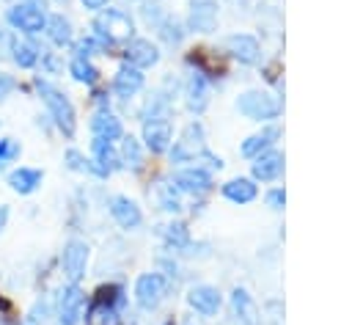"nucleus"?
<instances>
[{"label":"nucleus","mask_w":352,"mask_h":325,"mask_svg":"<svg viewBox=\"0 0 352 325\" xmlns=\"http://www.w3.org/2000/svg\"><path fill=\"white\" fill-rule=\"evenodd\" d=\"M33 85H36V94L44 102L47 116L55 124V129L63 132L66 138H74V132H77V110H74L72 99L66 96V91L58 88L55 83H50L47 77H41V74L33 77Z\"/></svg>","instance_id":"f257e3e1"},{"label":"nucleus","mask_w":352,"mask_h":325,"mask_svg":"<svg viewBox=\"0 0 352 325\" xmlns=\"http://www.w3.org/2000/svg\"><path fill=\"white\" fill-rule=\"evenodd\" d=\"M8 39H11L8 28H6V25H0V55H8Z\"/></svg>","instance_id":"a19ab883"},{"label":"nucleus","mask_w":352,"mask_h":325,"mask_svg":"<svg viewBox=\"0 0 352 325\" xmlns=\"http://www.w3.org/2000/svg\"><path fill=\"white\" fill-rule=\"evenodd\" d=\"M69 74L80 85H96L102 77L99 66H94L91 58H77V55H72V61H69Z\"/></svg>","instance_id":"bb28decb"},{"label":"nucleus","mask_w":352,"mask_h":325,"mask_svg":"<svg viewBox=\"0 0 352 325\" xmlns=\"http://www.w3.org/2000/svg\"><path fill=\"white\" fill-rule=\"evenodd\" d=\"M19 88V83H16V77L14 74H8V72H3L0 69V102H6L14 91Z\"/></svg>","instance_id":"4c0bfd02"},{"label":"nucleus","mask_w":352,"mask_h":325,"mask_svg":"<svg viewBox=\"0 0 352 325\" xmlns=\"http://www.w3.org/2000/svg\"><path fill=\"white\" fill-rule=\"evenodd\" d=\"M228 306H231V314L239 325H261V311H258V303L253 300V295L245 289V286H234L231 295H228Z\"/></svg>","instance_id":"4468645a"},{"label":"nucleus","mask_w":352,"mask_h":325,"mask_svg":"<svg viewBox=\"0 0 352 325\" xmlns=\"http://www.w3.org/2000/svg\"><path fill=\"white\" fill-rule=\"evenodd\" d=\"M8 215H11L8 204H0V231H3V229H6V223H8Z\"/></svg>","instance_id":"79ce46f5"},{"label":"nucleus","mask_w":352,"mask_h":325,"mask_svg":"<svg viewBox=\"0 0 352 325\" xmlns=\"http://www.w3.org/2000/svg\"><path fill=\"white\" fill-rule=\"evenodd\" d=\"M91 28H94L91 36H94L104 50H107V47H116V44H126V41L132 39V33H135L132 17H129L126 11H121V8H102V11H96Z\"/></svg>","instance_id":"f03ea898"},{"label":"nucleus","mask_w":352,"mask_h":325,"mask_svg":"<svg viewBox=\"0 0 352 325\" xmlns=\"http://www.w3.org/2000/svg\"><path fill=\"white\" fill-rule=\"evenodd\" d=\"M6 182H8V187H11L14 193H19V196H33V193L41 187V182H44V171H41V168H33V165H19V168L8 171Z\"/></svg>","instance_id":"412c9836"},{"label":"nucleus","mask_w":352,"mask_h":325,"mask_svg":"<svg viewBox=\"0 0 352 325\" xmlns=\"http://www.w3.org/2000/svg\"><path fill=\"white\" fill-rule=\"evenodd\" d=\"M253 182H275L283 174V154L278 149H267L253 157Z\"/></svg>","instance_id":"aec40b11"},{"label":"nucleus","mask_w":352,"mask_h":325,"mask_svg":"<svg viewBox=\"0 0 352 325\" xmlns=\"http://www.w3.org/2000/svg\"><path fill=\"white\" fill-rule=\"evenodd\" d=\"M173 185L182 190V193H190V196H204L212 190V174L209 168L204 165H187V168H179L173 174Z\"/></svg>","instance_id":"9b49d317"},{"label":"nucleus","mask_w":352,"mask_h":325,"mask_svg":"<svg viewBox=\"0 0 352 325\" xmlns=\"http://www.w3.org/2000/svg\"><path fill=\"white\" fill-rule=\"evenodd\" d=\"M173 143V127L170 121H143V146L154 154L168 151Z\"/></svg>","instance_id":"4be33fe9"},{"label":"nucleus","mask_w":352,"mask_h":325,"mask_svg":"<svg viewBox=\"0 0 352 325\" xmlns=\"http://www.w3.org/2000/svg\"><path fill=\"white\" fill-rule=\"evenodd\" d=\"M88 127H91V135H94V138H104V140H110V143H116V140L124 138V124H121V118L113 116L110 110L94 113V118H91Z\"/></svg>","instance_id":"b1692460"},{"label":"nucleus","mask_w":352,"mask_h":325,"mask_svg":"<svg viewBox=\"0 0 352 325\" xmlns=\"http://www.w3.org/2000/svg\"><path fill=\"white\" fill-rule=\"evenodd\" d=\"M124 168L116 146L104 138H91V174L96 176H110L113 171Z\"/></svg>","instance_id":"9d476101"},{"label":"nucleus","mask_w":352,"mask_h":325,"mask_svg":"<svg viewBox=\"0 0 352 325\" xmlns=\"http://www.w3.org/2000/svg\"><path fill=\"white\" fill-rule=\"evenodd\" d=\"M209 96H212V83H209V77H206L201 69L190 72L187 85H184L187 110H190V113H204L206 105H209Z\"/></svg>","instance_id":"dca6fc26"},{"label":"nucleus","mask_w":352,"mask_h":325,"mask_svg":"<svg viewBox=\"0 0 352 325\" xmlns=\"http://www.w3.org/2000/svg\"><path fill=\"white\" fill-rule=\"evenodd\" d=\"M140 116H143V121H168V116H170V96L165 91H154L146 99Z\"/></svg>","instance_id":"cd10ccee"},{"label":"nucleus","mask_w":352,"mask_h":325,"mask_svg":"<svg viewBox=\"0 0 352 325\" xmlns=\"http://www.w3.org/2000/svg\"><path fill=\"white\" fill-rule=\"evenodd\" d=\"M280 138V129L275 127V124H267V127H261L258 132H253L248 140H242V146H239V151H242V157H256V154H261V151H267V149H272V143Z\"/></svg>","instance_id":"393cba45"},{"label":"nucleus","mask_w":352,"mask_h":325,"mask_svg":"<svg viewBox=\"0 0 352 325\" xmlns=\"http://www.w3.org/2000/svg\"><path fill=\"white\" fill-rule=\"evenodd\" d=\"M38 55H41V47H38L30 36L11 33V39H8V58H11L19 69H33V66H38Z\"/></svg>","instance_id":"f3484780"},{"label":"nucleus","mask_w":352,"mask_h":325,"mask_svg":"<svg viewBox=\"0 0 352 325\" xmlns=\"http://www.w3.org/2000/svg\"><path fill=\"white\" fill-rule=\"evenodd\" d=\"M6 22L19 36H38L47 25V0H16L6 8Z\"/></svg>","instance_id":"7ed1b4c3"},{"label":"nucleus","mask_w":352,"mask_h":325,"mask_svg":"<svg viewBox=\"0 0 352 325\" xmlns=\"http://www.w3.org/2000/svg\"><path fill=\"white\" fill-rule=\"evenodd\" d=\"M19 154H22V143L16 138H0V171L16 162Z\"/></svg>","instance_id":"473e14b6"},{"label":"nucleus","mask_w":352,"mask_h":325,"mask_svg":"<svg viewBox=\"0 0 352 325\" xmlns=\"http://www.w3.org/2000/svg\"><path fill=\"white\" fill-rule=\"evenodd\" d=\"M118 157H121V165H124V168L138 171V168L143 165V143H140L135 135H124V138H121V151H118Z\"/></svg>","instance_id":"c756f323"},{"label":"nucleus","mask_w":352,"mask_h":325,"mask_svg":"<svg viewBox=\"0 0 352 325\" xmlns=\"http://www.w3.org/2000/svg\"><path fill=\"white\" fill-rule=\"evenodd\" d=\"M283 204H286V193H283V187H275V190H270V193H267V207H270V209L280 212V209H283Z\"/></svg>","instance_id":"58836bf2"},{"label":"nucleus","mask_w":352,"mask_h":325,"mask_svg":"<svg viewBox=\"0 0 352 325\" xmlns=\"http://www.w3.org/2000/svg\"><path fill=\"white\" fill-rule=\"evenodd\" d=\"M80 3H82V8H85V11H94V14H96V11L107 8V3H110V0H80Z\"/></svg>","instance_id":"ea45409f"},{"label":"nucleus","mask_w":352,"mask_h":325,"mask_svg":"<svg viewBox=\"0 0 352 325\" xmlns=\"http://www.w3.org/2000/svg\"><path fill=\"white\" fill-rule=\"evenodd\" d=\"M143 85H146V77H143V69H138V66L121 63L113 74V94L118 99H132Z\"/></svg>","instance_id":"a211bd4d"},{"label":"nucleus","mask_w":352,"mask_h":325,"mask_svg":"<svg viewBox=\"0 0 352 325\" xmlns=\"http://www.w3.org/2000/svg\"><path fill=\"white\" fill-rule=\"evenodd\" d=\"M187 303L201 317H214L220 311V306H223V295L212 284H195V286L187 289Z\"/></svg>","instance_id":"ddd939ff"},{"label":"nucleus","mask_w":352,"mask_h":325,"mask_svg":"<svg viewBox=\"0 0 352 325\" xmlns=\"http://www.w3.org/2000/svg\"><path fill=\"white\" fill-rule=\"evenodd\" d=\"M47 317H50V303L36 300L33 308L28 311V317H25V325H41V322H47Z\"/></svg>","instance_id":"e433bc0d"},{"label":"nucleus","mask_w":352,"mask_h":325,"mask_svg":"<svg viewBox=\"0 0 352 325\" xmlns=\"http://www.w3.org/2000/svg\"><path fill=\"white\" fill-rule=\"evenodd\" d=\"M223 47H226V52H228L236 63H242V66H253V63H258V58H261V44H258V39L250 36V33H231V36H226Z\"/></svg>","instance_id":"1a4fd4ad"},{"label":"nucleus","mask_w":352,"mask_h":325,"mask_svg":"<svg viewBox=\"0 0 352 325\" xmlns=\"http://www.w3.org/2000/svg\"><path fill=\"white\" fill-rule=\"evenodd\" d=\"M170 162L173 165H184V162H198V157L206 151V132H204V124L201 121H190L179 140L170 143Z\"/></svg>","instance_id":"39448f33"},{"label":"nucleus","mask_w":352,"mask_h":325,"mask_svg":"<svg viewBox=\"0 0 352 325\" xmlns=\"http://www.w3.org/2000/svg\"><path fill=\"white\" fill-rule=\"evenodd\" d=\"M220 193H223V198L231 201V204H250V201L258 196V187H256V182L248 179V176H234V179H228V182L220 187Z\"/></svg>","instance_id":"a878e982"},{"label":"nucleus","mask_w":352,"mask_h":325,"mask_svg":"<svg viewBox=\"0 0 352 325\" xmlns=\"http://www.w3.org/2000/svg\"><path fill=\"white\" fill-rule=\"evenodd\" d=\"M85 311V289L80 284H63L55 297V317L58 325H80Z\"/></svg>","instance_id":"423d86ee"},{"label":"nucleus","mask_w":352,"mask_h":325,"mask_svg":"<svg viewBox=\"0 0 352 325\" xmlns=\"http://www.w3.org/2000/svg\"><path fill=\"white\" fill-rule=\"evenodd\" d=\"M44 36H47V41H50L52 47L63 50V47H69V44L74 41V28H72L69 17H63V14H58V11H55V14H47Z\"/></svg>","instance_id":"5701e85b"},{"label":"nucleus","mask_w":352,"mask_h":325,"mask_svg":"<svg viewBox=\"0 0 352 325\" xmlns=\"http://www.w3.org/2000/svg\"><path fill=\"white\" fill-rule=\"evenodd\" d=\"M162 240H165V245L170 248V251H184L192 240H190V229H187V223H182V220H170L168 226H162Z\"/></svg>","instance_id":"c85d7f7f"},{"label":"nucleus","mask_w":352,"mask_h":325,"mask_svg":"<svg viewBox=\"0 0 352 325\" xmlns=\"http://www.w3.org/2000/svg\"><path fill=\"white\" fill-rule=\"evenodd\" d=\"M157 198H160V207L165 212H170V215H179L182 212V190L173 182H160Z\"/></svg>","instance_id":"7c9ffc66"},{"label":"nucleus","mask_w":352,"mask_h":325,"mask_svg":"<svg viewBox=\"0 0 352 325\" xmlns=\"http://www.w3.org/2000/svg\"><path fill=\"white\" fill-rule=\"evenodd\" d=\"M124 58L129 66H138V69H151L160 63L162 52L160 47L151 41V39H129L126 47H124Z\"/></svg>","instance_id":"2eb2a0df"},{"label":"nucleus","mask_w":352,"mask_h":325,"mask_svg":"<svg viewBox=\"0 0 352 325\" xmlns=\"http://www.w3.org/2000/svg\"><path fill=\"white\" fill-rule=\"evenodd\" d=\"M214 25H217V3H214V0H190L187 30L212 33Z\"/></svg>","instance_id":"6ab92c4d"},{"label":"nucleus","mask_w":352,"mask_h":325,"mask_svg":"<svg viewBox=\"0 0 352 325\" xmlns=\"http://www.w3.org/2000/svg\"><path fill=\"white\" fill-rule=\"evenodd\" d=\"M38 63H41V72H44V74H58V72L63 69V63H60L58 52H50V50H44V47H41Z\"/></svg>","instance_id":"c9c22d12"},{"label":"nucleus","mask_w":352,"mask_h":325,"mask_svg":"<svg viewBox=\"0 0 352 325\" xmlns=\"http://www.w3.org/2000/svg\"><path fill=\"white\" fill-rule=\"evenodd\" d=\"M157 30H160V36H162L168 44H179V41L184 39V28H182V22H179L176 17H170V14H165V17L160 19Z\"/></svg>","instance_id":"2f4dec72"},{"label":"nucleus","mask_w":352,"mask_h":325,"mask_svg":"<svg viewBox=\"0 0 352 325\" xmlns=\"http://www.w3.org/2000/svg\"><path fill=\"white\" fill-rule=\"evenodd\" d=\"M88 259H91V248L85 240H69L60 251V270H63V278L69 284H80L85 278V270H88Z\"/></svg>","instance_id":"0eeeda50"},{"label":"nucleus","mask_w":352,"mask_h":325,"mask_svg":"<svg viewBox=\"0 0 352 325\" xmlns=\"http://www.w3.org/2000/svg\"><path fill=\"white\" fill-rule=\"evenodd\" d=\"M168 295V281L160 273H140L135 281V303L143 311H154Z\"/></svg>","instance_id":"6e6552de"},{"label":"nucleus","mask_w":352,"mask_h":325,"mask_svg":"<svg viewBox=\"0 0 352 325\" xmlns=\"http://www.w3.org/2000/svg\"><path fill=\"white\" fill-rule=\"evenodd\" d=\"M236 110L250 121H275L280 116V99L272 96L270 91L250 88L236 96Z\"/></svg>","instance_id":"20e7f679"},{"label":"nucleus","mask_w":352,"mask_h":325,"mask_svg":"<svg viewBox=\"0 0 352 325\" xmlns=\"http://www.w3.org/2000/svg\"><path fill=\"white\" fill-rule=\"evenodd\" d=\"M107 209H110V218H113L124 231H132V229H138V226L143 223V212H140V207H138L129 196H121V193L110 196V198H107Z\"/></svg>","instance_id":"f8f14e48"},{"label":"nucleus","mask_w":352,"mask_h":325,"mask_svg":"<svg viewBox=\"0 0 352 325\" xmlns=\"http://www.w3.org/2000/svg\"><path fill=\"white\" fill-rule=\"evenodd\" d=\"M63 162H66V168L74 171V174H85V171H91V160H88L80 149H74V146H69V149L63 151Z\"/></svg>","instance_id":"72a5a7b5"},{"label":"nucleus","mask_w":352,"mask_h":325,"mask_svg":"<svg viewBox=\"0 0 352 325\" xmlns=\"http://www.w3.org/2000/svg\"><path fill=\"white\" fill-rule=\"evenodd\" d=\"M69 47H72V52H74L77 58H91V55H96V52H104V47H102L94 36H82V39L72 41Z\"/></svg>","instance_id":"f704fd0d"}]
</instances>
